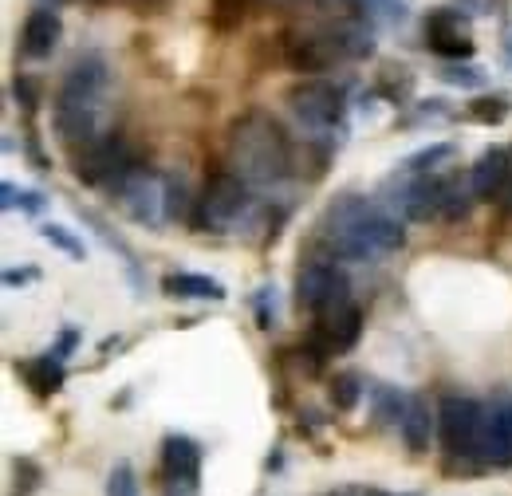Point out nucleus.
<instances>
[{
    "mask_svg": "<svg viewBox=\"0 0 512 496\" xmlns=\"http://www.w3.org/2000/svg\"><path fill=\"white\" fill-rule=\"evenodd\" d=\"M107 83H111V67L103 56H79V60L67 67L64 75V87L67 95H107Z\"/></svg>",
    "mask_w": 512,
    "mask_h": 496,
    "instance_id": "nucleus-18",
    "label": "nucleus"
},
{
    "mask_svg": "<svg viewBox=\"0 0 512 496\" xmlns=\"http://www.w3.org/2000/svg\"><path fill=\"white\" fill-rule=\"evenodd\" d=\"M12 91H16V99H20V107H24V111H36V107H40L36 83H32L28 75H16V87H12Z\"/></svg>",
    "mask_w": 512,
    "mask_h": 496,
    "instance_id": "nucleus-33",
    "label": "nucleus"
},
{
    "mask_svg": "<svg viewBox=\"0 0 512 496\" xmlns=\"http://www.w3.org/2000/svg\"><path fill=\"white\" fill-rule=\"evenodd\" d=\"M71 166H75V178L83 186H111L119 189L127 182L138 166V154L123 134H103L95 142H87L83 150L71 154Z\"/></svg>",
    "mask_w": 512,
    "mask_h": 496,
    "instance_id": "nucleus-4",
    "label": "nucleus"
},
{
    "mask_svg": "<svg viewBox=\"0 0 512 496\" xmlns=\"http://www.w3.org/2000/svg\"><path fill=\"white\" fill-rule=\"evenodd\" d=\"M75 343H79V331H75V327H67L64 335H60V343H56V347H52V351H56V355H60V359H67V355H71V351H75Z\"/></svg>",
    "mask_w": 512,
    "mask_h": 496,
    "instance_id": "nucleus-36",
    "label": "nucleus"
},
{
    "mask_svg": "<svg viewBox=\"0 0 512 496\" xmlns=\"http://www.w3.org/2000/svg\"><path fill=\"white\" fill-rule=\"evenodd\" d=\"M0 205H4V209H16V205H20L24 213H40V209H44V197H40L36 189H16L12 182H4V186H0Z\"/></svg>",
    "mask_w": 512,
    "mask_h": 496,
    "instance_id": "nucleus-29",
    "label": "nucleus"
},
{
    "mask_svg": "<svg viewBox=\"0 0 512 496\" xmlns=\"http://www.w3.org/2000/svg\"><path fill=\"white\" fill-rule=\"evenodd\" d=\"M327 36L335 40L339 60H367L375 52V36H371L367 20H359V16H343Z\"/></svg>",
    "mask_w": 512,
    "mask_h": 496,
    "instance_id": "nucleus-19",
    "label": "nucleus"
},
{
    "mask_svg": "<svg viewBox=\"0 0 512 496\" xmlns=\"http://www.w3.org/2000/svg\"><path fill=\"white\" fill-rule=\"evenodd\" d=\"M320 237L339 260H355V264L383 260L406 245L402 221L390 209L359 197V193H343L339 201L327 205L320 221Z\"/></svg>",
    "mask_w": 512,
    "mask_h": 496,
    "instance_id": "nucleus-1",
    "label": "nucleus"
},
{
    "mask_svg": "<svg viewBox=\"0 0 512 496\" xmlns=\"http://www.w3.org/2000/svg\"><path fill=\"white\" fill-rule=\"evenodd\" d=\"M119 201H123V209H127V217L134 225L158 229L166 221V182L158 174L134 170L127 182L119 186Z\"/></svg>",
    "mask_w": 512,
    "mask_h": 496,
    "instance_id": "nucleus-10",
    "label": "nucleus"
},
{
    "mask_svg": "<svg viewBox=\"0 0 512 496\" xmlns=\"http://www.w3.org/2000/svg\"><path fill=\"white\" fill-rule=\"evenodd\" d=\"M229 166L249 186L268 189L292 174V146L280 123L264 111H249L229 126Z\"/></svg>",
    "mask_w": 512,
    "mask_h": 496,
    "instance_id": "nucleus-2",
    "label": "nucleus"
},
{
    "mask_svg": "<svg viewBox=\"0 0 512 496\" xmlns=\"http://www.w3.org/2000/svg\"><path fill=\"white\" fill-rule=\"evenodd\" d=\"M16 371L24 374V382L36 390V394H56L64 386V359L52 351V355H40V359H28V363H16Z\"/></svg>",
    "mask_w": 512,
    "mask_h": 496,
    "instance_id": "nucleus-21",
    "label": "nucleus"
},
{
    "mask_svg": "<svg viewBox=\"0 0 512 496\" xmlns=\"http://www.w3.org/2000/svg\"><path fill=\"white\" fill-rule=\"evenodd\" d=\"M453 154H457L453 142H438V146H426V150L410 154V158L402 162V170H406V174H430V170H438L442 162H449Z\"/></svg>",
    "mask_w": 512,
    "mask_h": 496,
    "instance_id": "nucleus-24",
    "label": "nucleus"
},
{
    "mask_svg": "<svg viewBox=\"0 0 512 496\" xmlns=\"http://www.w3.org/2000/svg\"><path fill=\"white\" fill-rule=\"evenodd\" d=\"M162 473L174 485L197 489V477H201V445L186 434H170L162 441Z\"/></svg>",
    "mask_w": 512,
    "mask_h": 496,
    "instance_id": "nucleus-13",
    "label": "nucleus"
},
{
    "mask_svg": "<svg viewBox=\"0 0 512 496\" xmlns=\"http://www.w3.org/2000/svg\"><path fill=\"white\" fill-rule=\"evenodd\" d=\"M359 496H390V493H383V489H359Z\"/></svg>",
    "mask_w": 512,
    "mask_h": 496,
    "instance_id": "nucleus-39",
    "label": "nucleus"
},
{
    "mask_svg": "<svg viewBox=\"0 0 512 496\" xmlns=\"http://www.w3.org/2000/svg\"><path fill=\"white\" fill-rule=\"evenodd\" d=\"M512 178V154L505 146H493V150H485L477 162H473V170H469V182H473V193L477 197H501L505 186H509Z\"/></svg>",
    "mask_w": 512,
    "mask_h": 496,
    "instance_id": "nucleus-16",
    "label": "nucleus"
},
{
    "mask_svg": "<svg viewBox=\"0 0 512 496\" xmlns=\"http://www.w3.org/2000/svg\"><path fill=\"white\" fill-rule=\"evenodd\" d=\"M438 79L449 83V87H465V91L485 87V71H481V67H473V63H461V60H449L446 67L438 71Z\"/></svg>",
    "mask_w": 512,
    "mask_h": 496,
    "instance_id": "nucleus-26",
    "label": "nucleus"
},
{
    "mask_svg": "<svg viewBox=\"0 0 512 496\" xmlns=\"http://www.w3.org/2000/svg\"><path fill=\"white\" fill-rule=\"evenodd\" d=\"M193 205L186 186L178 178H166V221H193Z\"/></svg>",
    "mask_w": 512,
    "mask_h": 496,
    "instance_id": "nucleus-27",
    "label": "nucleus"
},
{
    "mask_svg": "<svg viewBox=\"0 0 512 496\" xmlns=\"http://www.w3.org/2000/svg\"><path fill=\"white\" fill-rule=\"evenodd\" d=\"M505 60H509V67H512V28L505 32Z\"/></svg>",
    "mask_w": 512,
    "mask_h": 496,
    "instance_id": "nucleus-37",
    "label": "nucleus"
},
{
    "mask_svg": "<svg viewBox=\"0 0 512 496\" xmlns=\"http://www.w3.org/2000/svg\"><path fill=\"white\" fill-rule=\"evenodd\" d=\"M402 496H414V493H402Z\"/></svg>",
    "mask_w": 512,
    "mask_h": 496,
    "instance_id": "nucleus-42",
    "label": "nucleus"
},
{
    "mask_svg": "<svg viewBox=\"0 0 512 496\" xmlns=\"http://www.w3.org/2000/svg\"><path fill=\"white\" fill-rule=\"evenodd\" d=\"M162 292L174 300H213V304H221L229 296L225 284H217L213 276H197V272H170L162 280Z\"/></svg>",
    "mask_w": 512,
    "mask_h": 496,
    "instance_id": "nucleus-20",
    "label": "nucleus"
},
{
    "mask_svg": "<svg viewBox=\"0 0 512 496\" xmlns=\"http://www.w3.org/2000/svg\"><path fill=\"white\" fill-rule=\"evenodd\" d=\"M296 304L320 319V315H331V311L351 304V284H347V276H343L335 264L312 260V264H304L300 276H296Z\"/></svg>",
    "mask_w": 512,
    "mask_h": 496,
    "instance_id": "nucleus-8",
    "label": "nucleus"
},
{
    "mask_svg": "<svg viewBox=\"0 0 512 496\" xmlns=\"http://www.w3.org/2000/svg\"><path fill=\"white\" fill-rule=\"evenodd\" d=\"M32 280H40V272H36V268H20V272H16V268H8V272H4V284H8V288L32 284Z\"/></svg>",
    "mask_w": 512,
    "mask_h": 496,
    "instance_id": "nucleus-34",
    "label": "nucleus"
},
{
    "mask_svg": "<svg viewBox=\"0 0 512 496\" xmlns=\"http://www.w3.org/2000/svg\"><path fill=\"white\" fill-rule=\"evenodd\" d=\"M442 205H446V178H434V174H398L390 182V209L406 221H430V217H442Z\"/></svg>",
    "mask_w": 512,
    "mask_h": 496,
    "instance_id": "nucleus-9",
    "label": "nucleus"
},
{
    "mask_svg": "<svg viewBox=\"0 0 512 496\" xmlns=\"http://www.w3.org/2000/svg\"><path fill=\"white\" fill-rule=\"evenodd\" d=\"M485 422V406L461 394H446L438 402V437L449 457H477V437Z\"/></svg>",
    "mask_w": 512,
    "mask_h": 496,
    "instance_id": "nucleus-7",
    "label": "nucleus"
},
{
    "mask_svg": "<svg viewBox=\"0 0 512 496\" xmlns=\"http://www.w3.org/2000/svg\"><path fill=\"white\" fill-rule=\"evenodd\" d=\"M359 398H363V378H359V374H335V378H331V406H335L339 414L355 410Z\"/></svg>",
    "mask_w": 512,
    "mask_h": 496,
    "instance_id": "nucleus-22",
    "label": "nucleus"
},
{
    "mask_svg": "<svg viewBox=\"0 0 512 496\" xmlns=\"http://www.w3.org/2000/svg\"><path fill=\"white\" fill-rule=\"evenodd\" d=\"M509 99H505V95H481V99H473V103H469V111H465V115H469V119H473V123H485V126H497V123H505V119H509Z\"/></svg>",
    "mask_w": 512,
    "mask_h": 496,
    "instance_id": "nucleus-23",
    "label": "nucleus"
},
{
    "mask_svg": "<svg viewBox=\"0 0 512 496\" xmlns=\"http://www.w3.org/2000/svg\"><path fill=\"white\" fill-rule=\"evenodd\" d=\"M288 111L308 134L323 138L343 123V91L335 83H323V79H304L288 91Z\"/></svg>",
    "mask_w": 512,
    "mask_h": 496,
    "instance_id": "nucleus-5",
    "label": "nucleus"
},
{
    "mask_svg": "<svg viewBox=\"0 0 512 496\" xmlns=\"http://www.w3.org/2000/svg\"><path fill=\"white\" fill-rule=\"evenodd\" d=\"M56 4H64V0H52V8H56Z\"/></svg>",
    "mask_w": 512,
    "mask_h": 496,
    "instance_id": "nucleus-41",
    "label": "nucleus"
},
{
    "mask_svg": "<svg viewBox=\"0 0 512 496\" xmlns=\"http://www.w3.org/2000/svg\"><path fill=\"white\" fill-rule=\"evenodd\" d=\"M477 461L481 465H512V406L485 410L481 437H477Z\"/></svg>",
    "mask_w": 512,
    "mask_h": 496,
    "instance_id": "nucleus-12",
    "label": "nucleus"
},
{
    "mask_svg": "<svg viewBox=\"0 0 512 496\" xmlns=\"http://www.w3.org/2000/svg\"><path fill=\"white\" fill-rule=\"evenodd\" d=\"M40 237H44L48 245H56L60 252H67L71 260H83V256H87L83 241H79L71 229H64V225H40Z\"/></svg>",
    "mask_w": 512,
    "mask_h": 496,
    "instance_id": "nucleus-28",
    "label": "nucleus"
},
{
    "mask_svg": "<svg viewBox=\"0 0 512 496\" xmlns=\"http://www.w3.org/2000/svg\"><path fill=\"white\" fill-rule=\"evenodd\" d=\"M422 32H426V48L434 56H442V60H469L477 52V44H473V36L465 28V16L457 8H434L426 16Z\"/></svg>",
    "mask_w": 512,
    "mask_h": 496,
    "instance_id": "nucleus-11",
    "label": "nucleus"
},
{
    "mask_svg": "<svg viewBox=\"0 0 512 496\" xmlns=\"http://www.w3.org/2000/svg\"><path fill=\"white\" fill-rule=\"evenodd\" d=\"M253 197H249V182L237 178L233 170L225 174H213L201 193H197V205H193V229L201 233H229L245 213H249Z\"/></svg>",
    "mask_w": 512,
    "mask_h": 496,
    "instance_id": "nucleus-3",
    "label": "nucleus"
},
{
    "mask_svg": "<svg viewBox=\"0 0 512 496\" xmlns=\"http://www.w3.org/2000/svg\"><path fill=\"white\" fill-rule=\"evenodd\" d=\"M107 496H142L138 493V477H134V469H130L127 461H119V465L111 469V477H107Z\"/></svg>",
    "mask_w": 512,
    "mask_h": 496,
    "instance_id": "nucleus-31",
    "label": "nucleus"
},
{
    "mask_svg": "<svg viewBox=\"0 0 512 496\" xmlns=\"http://www.w3.org/2000/svg\"><path fill=\"white\" fill-rule=\"evenodd\" d=\"M434 426H438V414L430 410V402L418 398V394H410L406 398V410H402V422H398L406 449L410 453H426L430 449V437H434Z\"/></svg>",
    "mask_w": 512,
    "mask_h": 496,
    "instance_id": "nucleus-17",
    "label": "nucleus"
},
{
    "mask_svg": "<svg viewBox=\"0 0 512 496\" xmlns=\"http://www.w3.org/2000/svg\"><path fill=\"white\" fill-rule=\"evenodd\" d=\"M12 469H16V489H12V496H32L40 489V477H44V473H40V465H36L32 457H16Z\"/></svg>",
    "mask_w": 512,
    "mask_h": 496,
    "instance_id": "nucleus-30",
    "label": "nucleus"
},
{
    "mask_svg": "<svg viewBox=\"0 0 512 496\" xmlns=\"http://www.w3.org/2000/svg\"><path fill=\"white\" fill-rule=\"evenodd\" d=\"M245 20V0H213V24L217 28H233Z\"/></svg>",
    "mask_w": 512,
    "mask_h": 496,
    "instance_id": "nucleus-32",
    "label": "nucleus"
},
{
    "mask_svg": "<svg viewBox=\"0 0 512 496\" xmlns=\"http://www.w3.org/2000/svg\"><path fill=\"white\" fill-rule=\"evenodd\" d=\"M60 32H64L60 12L56 8H36V12H28V20L20 28V52L28 60H48L52 48L60 44Z\"/></svg>",
    "mask_w": 512,
    "mask_h": 496,
    "instance_id": "nucleus-15",
    "label": "nucleus"
},
{
    "mask_svg": "<svg viewBox=\"0 0 512 496\" xmlns=\"http://www.w3.org/2000/svg\"><path fill=\"white\" fill-rule=\"evenodd\" d=\"M501 201H505V209L512 213V178H509V186H505V193H501Z\"/></svg>",
    "mask_w": 512,
    "mask_h": 496,
    "instance_id": "nucleus-38",
    "label": "nucleus"
},
{
    "mask_svg": "<svg viewBox=\"0 0 512 496\" xmlns=\"http://www.w3.org/2000/svg\"><path fill=\"white\" fill-rule=\"evenodd\" d=\"M268 296H272V288H260V296H256V323L260 327H272V315H276L268 308Z\"/></svg>",
    "mask_w": 512,
    "mask_h": 496,
    "instance_id": "nucleus-35",
    "label": "nucleus"
},
{
    "mask_svg": "<svg viewBox=\"0 0 512 496\" xmlns=\"http://www.w3.org/2000/svg\"><path fill=\"white\" fill-rule=\"evenodd\" d=\"M103 99L107 95H67V91H60L52 123H56V134L71 154L83 150L87 142L103 138V111H107Z\"/></svg>",
    "mask_w": 512,
    "mask_h": 496,
    "instance_id": "nucleus-6",
    "label": "nucleus"
},
{
    "mask_svg": "<svg viewBox=\"0 0 512 496\" xmlns=\"http://www.w3.org/2000/svg\"><path fill=\"white\" fill-rule=\"evenodd\" d=\"M335 60H339V52H335V40L331 36L304 32V36H288V44H284V63L292 71H304V75H320Z\"/></svg>",
    "mask_w": 512,
    "mask_h": 496,
    "instance_id": "nucleus-14",
    "label": "nucleus"
},
{
    "mask_svg": "<svg viewBox=\"0 0 512 496\" xmlns=\"http://www.w3.org/2000/svg\"><path fill=\"white\" fill-rule=\"evenodd\" d=\"M331 496H359V489H339V493H331Z\"/></svg>",
    "mask_w": 512,
    "mask_h": 496,
    "instance_id": "nucleus-40",
    "label": "nucleus"
},
{
    "mask_svg": "<svg viewBox=\"0 0 512 496\" xmlns=\"http://www.w3.org/2000/svg\"><path fill=\"white\" fill-rule=\"evenodd\" d=\"M371 398H375V418H379L383 426H398V422H402V410H406V398H410V394H398V390H390V386H375Z\"/></svg>",
    "mask_w": 512,
    "mask_h": 496,
    "instance_id": "nucleus-25",
    "label": "nucleus"
}]
</instances>
